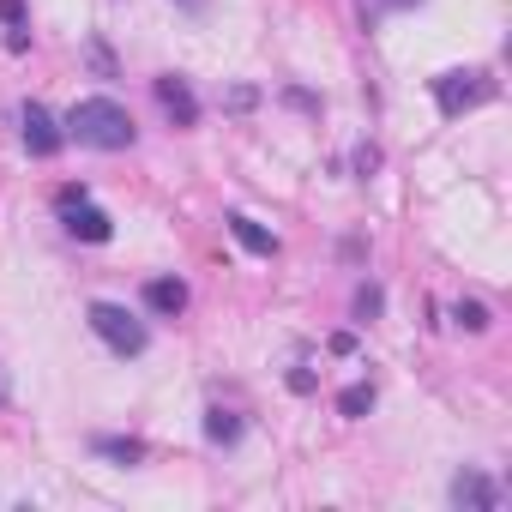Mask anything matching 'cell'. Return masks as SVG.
<instances>
[{"label":"cell","mask_w":512,"mask_h":512,"mask_svg":"<svg viewBox=\"0 0 512 512\" xmlns=\"http://www.w3.org/2000/svg\"><path fill=\"white\" fill-rule=\"evenodd\" d=\"M67 133H73L79 145H91V151H127V145L139 139L133 115H127L115 97H85V103H73Z\"/></svg>","instance_id":"6da1fadb"},{"label":"cell","mask_w":512,"mask_h":512,"mask_svg":"<svg viewBox=\"0 0 512 512\" xmlns=\"http://www.w3.org/2000/svg\"><path fill=\"white\" fill-rule=\"evenodd\" d=\"M488 97H494V79H488V73L452 67V73H440V79H434V103H440V115H446V121L470 115V109H476V103H488Z\"/></svg>","instance_id":"7a4b0ae2"},{"label":"cell","mask_w":512,"mask_h":512,"mask_svg":"<svg viewBox=\"0 0 512 512\" xmlns=\"http://www.w3.org/2000/svg\"><path fill=\"white\" fill-rule=\"evenodd\" d=\"M85 320H91V332H97L115 356H145V344H151V338H145V326H139L121 302H91V314H85Z\"/></svg>","instance_id":"3957f363"},{"label":"cell","mask_w":512,"mask_h":512,"mask_svg":"<svg viewBox=\"0 0 512 512\" xmlns=\"http://www.w3.org/2000/svg\"><path fill=\"white\" fill-rule=\"evenodd\" d=\"M151 91H157V109H163L175 127H193V121H199V97H193V85H187L181 73H163V79H151Z\"/></svg>","instance_id":"277c9868"},{"label":"cell","mask_w":512,"mask_h":512,"mask_svg":"<svg viewBox=\"0 0 512 512\" xmlns=\"http://www.w3.org/2000/svg\"><path fill=\"white\" fill-rule=\"evenodd\" d=\"M61 223H67V235H73V241H109V235H115L109 211H103V205H91V199L61 205Z\"/></svg>","instance_id":"5b68a950"},{"label":"cell","mask_w":512,"mask_h":512,"mask_svg":"<svg viewBox=\"0 0 512 512\" xmlns=\"http://www.w3.org/2000/svg\"><path fill=\"white\" fill-rule=\"evenodd\" d=\"M452 506H464V512H494V506H500V488H494L482 470H458V476H452Z\"/></svg>","instance_id":"8992f818"},{"label":"cell","mask_w":512,"mask_h":512,"mask_svg":"<svg viewBox=\"0 0 512 512\" xmlns=\"http://www.w3.org/2000/svg\"><path fill=\"white\" fill-rule=\"evenodd\" d=\"M25 151L31 157H55L61 151V127H55V115L43 103H25Z\"/></svg>","instance_id":"52a82bcc"},{"label":"cell","mask_w":512,"mask_h":512,"mask_svg":"<svg viewBox=\"0 0 512 512\" xmlns=\"http://www.w3.org/2000/svg\"><path fill=\"white\" fill-rule=\"evenodd\" d=\"M145 308L163 314V320H175V314L187 308V284H181V278H151V284H145Z\"/></svg>","instance_id":"ba28073f"},{"label":"cell","mask_w":512,"mask_h":512,"mask_svg":"<svg viewBox=\"0 0 512 512\" xmlns=\"http://www.w3.org/2000/svg\"><path fill=\"white\" fill-rule=\"evenodd\" d=\"M229 235H235L247 253H260V260H272V253H278V235H272V229H260L253 217H241V211L229 217Z\"/></svg>","instance_id":"9c48e42d"},{"label":"cell","mask_w":512,"mask_h":512,"mask_svg":"<svg viewBox=\"0 0 512 512\" xmlns=\"http://www.w3.org/2000/svg\"><path fill=\"white\" fill-rule=\"evenodd\" d=\"M205 440H211V446H235V440H241V416L223 410V404H211V410H205Z\"/></svg>","instance_id":"30bf717a"},{"label":"cell","mask_w":512,"mask_h":512,"mask_svg":"<svg viewBox=\"0 0 512 512\" xmlns=\"http://www.w3.org/2000/svg\"><path fill=\"white\" fill-rule=\"evenodd\" d=\"M91 452H103V458H115V464H139V458H145V440H133V434H97Z\"/></svg>","instance_id":"8fae6325"},{"label":"cell","mask_w":512,"mask_h":512,"mask_svg":"<svg viewBox=\"0 0 512 512\" xmlns=\"http://www.w3.org/2000/svg\"><path fill=\"white\" fill-rule=\"evenodd\" d=\"M338 410H344L350 422H356V416H368V410H374V386H362V380H356V386H344V392H338Z\"/></svg>","instance_id":"7c38bea8"},{"label":"cell","mask_w":512,"mask_h":512,"mask_svg":"<svg viewBox=\"0 0 512 512\" xmlns=\"http://www.w3.org/2000/svg\"><path fill=\"white\" fill-rule=\"evenodd\" d=\"M410 7H422V0H362V25L374 31L386 13H410Z\"/></svg>","instance_id":"4fadbf2b"},{"label":"cell","mask_w":512,"mask_h":512,"mask_svg":"<svg viewBox=\"0 0 512 512\" xmlns=\"http://www.w3.org/2000/svg\"><path fill=\"white\" fill-rule=\"evenodd\" d=\"M452 320H458L464 332H488V326H494V314H488L482 302H458V308H452Z\"/></svg>","instance_id":"5bb4252c"},{"label":"cell","mask_w":512,"mask_h":512,"mask_svg":"<svg viewBox=\"0 0 512 512\" xmlns=\"http://www.w3.org/2000/svg\"><path fill=\"white\" fill-rule=\"evenodd\" d=\"M380 308H386L380 284H362V290H356V320H380Z\"/></svg>","instance_id":"9a60e30c"},{"label":"cell","mask_w":512,"mask_h":512,"mask_svg":"<svg viewBox=\"0 0 512 512\" xmlns=\"http://www.w3.org/2000/svg\"><path fill=\"white\" fill-rule=\"evenodd\" d=\"M284 103H290V109H308V115H320V97H314V91H302V85H290V91H284Z\"/></svg>","instance_id":"2e32d148"},{"label":"cell","mask_w":512,"mask_h":512,"mask_svg":"<svg viewBox=\"0 0 512 512\" xmlns=\"http://www.w3.org/2000/svg\"><path fill=\"white\" fill-rule=\"evenodd\" d=\"M350 163H356V175H374V169H380V145H356Z\"/></svg>","instance_id":"e0dca14e"},{"label":"cell","mask_w":512,"mask_h":512,"mask_svg":"<svg viewBox=\"0 0 512 512\" xmlns=\"http://www.w3.org/2000/svg\"><path fill=\"white\" fill-rule=\"evenodd\" d=\"M253 103H260V91H253V85H235V91H229V109H235V115H247Z\"/></svg>","instance_id":"ac0fdd59"},{"label":"cell","mask_w":512,"mask_h":512,"mask_svg":"<svg viewBox=\"0 0 512 512\" xmlns=\"http://www.w3.org/2000/svg\"><path fill=\"white\" fill-rule=\"evenodd\" d=\"M0 19H7V31H25V0H0Z\"/></svg>","instance_id":"d6986e66"},{"label":"cell","mask_w":512,"mask_h":512,"mask_svg":"<svg viewBox=\"0 0 512 512\" xmlns=\"http://www.w3.org/2000/svg\"><path fill=\"white\" fill-rule=\"evenodd\" d=\"M314 386H320V380H314V368H296V374H290V392H302V398H308Z\"/></svg>","instance_id":"ffe728a7"},{"label":"cell","mask_w":512,"mask_h":512,"mask_svg":"<svg viewBox=\"0 0 512 512\" xmlns=\"http://www.w3.org/2000/svg\"><path fill=\"white\" fill-rule=\"evenodd\" d=\"M181 7H187V13H205V0H181Z\"/></svg>","instance_id":"44dd1931"},{"label":"cell","mask_w":512,"mask_h":512,"mask_svg":"<svg viewBox=\"0 0 512 512\" xmlns=\"http://www.w3.org/2000/svg\"><path fill=\"white\" fill-rule=\"evenodd\" d=\"M0 404H7V386H0Z\"/></svg>","instance_id":"7402d4cb"}]
</instances>
